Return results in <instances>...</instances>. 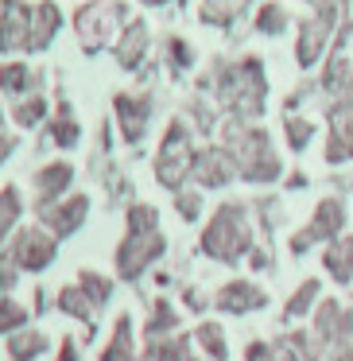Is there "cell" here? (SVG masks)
I'll list each match as a JSON object with an SVG mask.
<instances>
[{
    "label": "cell",
    "mask_w": 353,
    "mask_h": 361,
    "mask_svg": "<svg viewBox=\"0 0 353 361\" xmlns=\"http://www.w3.org/2000/svg\"><path fill=\"white\" fill-rule=\"evenodd\" d=\"M194 144H190V133L187 125H179L175 121L171 128H167L163 144H159V156H156V179L163 183L167 190H175L179 195L182 190V179H190V171H194Z\"/></svg>",
    "instance_id": "obj_5"
},
{
    "label": "cell",
    "mask_w": 353,
    "mask_h": 361,
    "mask_svg": "<svg viewBox=\"0 0 353 361\" xmlns=\"http://www.w3.org/2000/svg\"><path fill=\"white\" fill-rule=\"evenodd\" d=\"M345 226H349V206H345V198L342 195L318 198V206L311 210L306 226H299L295 233L287 237V252H291V257H306L314 245L326 249L330 241H337V237L345 233Z\"/></svg>",
    "instance_id": "obj_4"
},
{
    "label": "cell",
    "mask_w": 353,
    "mask_h": 361,
    "mask_svg": "<svg viewBox=\"0 0 353 361\" xmlns=\"http://www.w3.org/2000/svg\"><path fill=\"white\" fill-rule=\"evenodd\" d=\"M117 113H120V128H125L128 140H140L151 105L144 102V97H117Z\"/></svg>",
    "instance_id": "obj_16"
},
{
    "label": "cell",
    "mask_w": 353,
    "mask_h": 361,
    "mask_svg": "<svg viewBox=\"0 0 353 361\" xmlns=\"http://www.w3.org/2000/svg\"><path fill=\"white\" fill-rule=\"evenodd\" d=\"M244 361H303V353L291 345V338H252L244 345Z\"/></svg>",
    "instance_id": "obj_13"
},
{
    "label": "cell",
    "mask_w": 353,
    "mask_h": 361,
    "mask_svg": "<svg viewBox=\"0 0 353 361\" xmlns=\"http://www.w3.org/2000/svg\"><path fill=\"white\" fill-rule=\"evenodd\" d=\"M280 24H283V12L280 8H268L264 16H260V27H264V32H280Z\"/></svg>",
    "instance_id": "obj_28"
},
{
    "label": "cell",
    "mask_w": 353,
    "mask_h": 361,
    "mask_svg": "<svg viewBox=\"0 0 353 361\" xmlns=\"http://www.w3.org/2000/svg\"><path fill=\"white\" fill-rule=\"evenodd\" d=\"M0 82H4V90H12V94H20V90L27 86V71H24V66H8V71L0 74Z\"/></svg>",
    "instance_id": "obj_25"
},
{
    "label": "cell",
    "mask_w": 353,
    "mask_h": 361,
    "mask_svg": "<svg viewBox=\"0 0 353 361\" xmlns=\"http://www.w3.org/2000/svg\"><path fill=\"white\" fill-rule=\"evenodd\" d=\"M55 257H58V237H51L43 226L20 229L8 245V264H16L20 272H43Z\"/></svg>",
    "instance_id": "obj_6"
},
{
    "label": "cell",
    "mask_w": 353,
    "mask_h": 361,
    "mask_svg": "<svg viewBox=\"0 0 353 361\" xmlns=\"http://www.w3.org/2000/svg\"><path fill=\"white\" fill-rule=\"evenodd\" d=\"M287 187H306V175H299V171H295V175L287 179Z\"/></svg>",
    "instance_id": "obj_31"
},
{
    "label": "cell",
    "mask_w": 353,
    "mask_h": 361,
    "mask_svg": "<svg viewBox=\"0 0 353 361\" xmlns=\"http://www.w3.org/2000/svg\"><path fill=\"white\" fill-rule=\"evenodd\" d=\"M20 214H24V202H20V190L16 187H4L0 190V252H4V241L12 237Z\"/></svg>",
    "instance_id": "obj_19"
},
{
    "label": "cell",
    "mask_w": 353,
    "mask_h": 361,
    "mask_svg": "<svg viewBox=\"0 0 353 361\" xmlns=\"http://www.w3.org/2000/svg\"><path fill=\"white\" fill-rule=\"evenodd\" d=\"M318 303H322V280H318V276H306L303 283H295V291H291L287 303H283V322L295 326V322L311 319Z\"/></svg>",
    "instance_id": "obj_11"
},
{
    "label": "cell",
    "mask_w": 353,
    "mask_h": 361,
    "mask_svg": "<svg viewBox=\"0 0 353 361\" xmlns=\"http://www.w3.org/2000/svg\"><path fill=\"white\" fill-rule=\"evenodd\" d=\"M221 148L233 156L237 164V179L252 183V187H268L283 175V164L272 148V136L256 125H244V121H233L225 133V144Z\"/></svg>",
    "instance_id": "obj_3"
},
{
    "label": "cell",
    "mask_w": 353,
    "mask_h": 361,
    "mask_svg": "<svg viewBox=\"0 0 353 361\" xmlns=\"http://www.w3.org/2000/svg\"><path fill=\"white\" fill-rule=\"evenodd\" d=\"M287 148L291 152H306L311 148V140H314V125L306 117H287Z\"/></svg>",
    "instance_id": "obj_22"
},
{
    "label": "cell",
    "mask_w": 353,
    "mask_h": 361,
    "mask_svg": "<svg viewBox=\"0 0 353 361\" xmlns=\"http://www.w3.org/2000/svg\"><path fill=\"white\" fill-rule=\"evenodd\" d=\"M70 179H74L70 164H47L43 171H35V198H39V206H51L58 198H66Z\"/></svg>",
    "instance_id": "obj_12"
},
{
    "label": "cell",
    "mask_w": 353,
    "mask_h": 361,
    "mask_svg": "<svg viewBox=\"0 0 353 361\" xmlns=\"http://www.w3.org/2000/svg\"><path fill=\"white\" fill-rule=\"evenodd\" d=\"M322 361H353V342L342 345V350H334V353H326Z\"/></svg>",
    "instance_id": "obj_29"
},
{
    "label": "cell",
    "mask_w": 353,
    "mask_h": 361,
    "mask_svg": "<svg viewBox=\"0 0 353 361\" xmlns=\"http://www.w3.org/2000/svg\"><path fill=\"white\" fill-rule=\"evenodd\" d=\"M136 357H140V353H136V342H132V319L120 314L113 334H109V342H105V350H101V361H136Z\"/></svg>",
    "instance_id": "obj_14"
},
{
    "label": "cell",
    "mask_w": 353,
    "mask_h": 361,
    "mask_svg": "<svg viewBox=\"0 0 353 361\" xmlns=\"http://www.w3.org/2000/svg\"><path fill=\"white\" fill-rule=\"evenodd\" d=\"M39 117H43V102H39V97H32L27 105H20V109H16V121H20V125H35Z\"/></svg>",
    "instance_id": "obj_26"
},
{
    "label": "cell",
    "mask_w": 353,
    "mask_h": 361,
    "mask_svg": "<svg viewBox=\"0 0 353 361\" xmlns=\"http://www.w3.org/2000/svg\"><path fill=\"white\" fill-rule=\"evenodd\" d=\"M175 210H179L182 221H198V218H202V195L182 187L179 195H175Z\"/></svg>",
    "instance_id": "obj_24"
},
{
    "label": "cell",
    "mask_w": 353,
    "mask_h": 361,
    "mask_svg": "<svg viewBox=\"0 0 353 361\" xmlns=\"http://www.w3.org/2000/svg\"><path fill=\"white\" fill-rule=\"evenodd\" d=\"M202 252L225 268H237L256 249V221L244 202H221L202 226Z\"/></svg>",
    "instance_id": "obj_1"
},
{
    "label": "cell",
    "mask_w": 353,
    "mask_h": 361,
    "mask_svg": "<svg viewBox=\"0 0 353 361\" xmlns=\"http://www.w3.org/2000/svg\"><path fill=\"white\" fill-rule=\"evenodd\" d=\"M171 334H179V311L171 307V299H156L151 319H148V342L151 338H171Z\"/></svg>",
    "instance_id": "obj_17"
},
{
    "label": "cell",
    "mask_w": 353,
    "mask_h": 361,
    "mask_svg": "<svg viewBox=\"0 0 353 361\" xmlns=\"http://www.w3.org/2000/svg\"><path fill=\"white\" fill-rule=\"evenodd\" d=\"M322 272L337 283V288H349L353 283V233H342L337 241H330L322 249Z\"/></svg>",
    "instance_id": "obj_10"
},
{
    "label": "cell",
    "mask_w": 353,
    "mask_h": 361,
    "mask_svg": "<svg viewBox=\"0 0 353 361\" xmlns=\"http://www.w3.org/2000/svg\"><path fill=\"white\" fill-rule=\"evenodd\" d=\"M55 303H58V311H63V314H70V319H82V322H89V319H94V311H97V307L89 303V295L78 288V283H66V288L58 291Z\"/></svg>",
    "instance_id": "obj_18"
},
{
    "label": "cell",
    "mask_w": 353,
    "mask_h": 361,
    "mask_svg": "<svg viewBox=\"0 0 353 361\" xmlns=\"http://www.w3.org/2000/svg\"><path fill=\"white\" fill-rule=\"evenodd\" d=\"M194 345L202 350V357H210V361H229L225 330H221V322H213V319L198 322V330H194Z\"/></svg>",
    "instance_id": "obj_15"
},
{
    "label": "cell",
    "mask_w": 353,
    "mask_h": 361,
    "mask_svg": "<svg viewBox=\"0 0 353 361\" xmlns=\"http://www.w3.org/2000/svg\"><path fill=\"white\" fill-rule=\"evenodd\" d=\"M58 361H78V353H74V342L63 345V353H58Z\"/></svg>",
    "instance_id": "obj_30"
},
{
    "label": "cell",
    "mask_w": 353,
    "mask_h": 361,
    "mask_svg": "<svg viewBox=\"0 0 353 361\" xmlns=\"http://www.w3.org/2000/svg\"><path fill=\"white\" fill-rule=\"evenodd\" d=\"M78 288L89 295V303H94V307H105V303H109V295H113V280H105V276H97V272H82L78 276Z\"/></svg>",
    "instance_id": "obj_21"
},
{
    "label": "cell",
    "mask_w": 353,
    "mask_h": 361,
    "mask_svg": "<svg viewBox=\"0 0 353 361\" xmlns=\"http://www.w3.org/2000/svg\"><path fill=\"white\" fill-rule=\"evenodd\" d=\"M272 303L268 291L260 288L256 280H229L213 291V311L218 314H233V319H244V314H256Z\"/></svg>",
    "instance_id": "obj_7"
},
{
    "label": "cell",
    "mask_w": 353,
    "mask_h": 361,
    "mask_svg": "<svg viewBox=\"0 0 353 361\" xmlns=\"http://www.w3.org/2000/svg\"><path fill=\"white\" fill-rule=\"evenodd\" d=\"M43 350H47V338H43L39 330H24V334H16V338L8 342L12 361H35Z\"/></svg>",
    "instance_id": "obj_20"
},
{
    "label": "cell",
    "mask_w": 353,
    "mask_h": 361,
    "mask_svg": "<svg viewBox=\"0 0 353 361\" xmlns=\"http://www.w3.org/2000/svg\"><path fill=\"white\" fill-rule=\"evenodd\" d=\"M89 214V198L86 195H66L58 198V202L51 206H39V221L43 229H47L51 237H70L82 229V221H86Z\"/></svg>",
    "instance_id": "obj_8"
},
{
    "label": "cell",
    "mask_w": 353,
    "mask_h": 361,
    "mask_svg": "<svg viewBox=\"0 0 353 361\" xmlns=\"http://www.w3.org/2000/svg\"><path fill=\"white\" fill-rule=\"evenodd\" d=\"M125 221H128V229H125V241L117 245V276L120 280H140L163 257L167 237L159 233V210L148 202L128 206Z\"/></svg>",
    "instance_id": "obj_2"
},
{
    "label": "cell",
    "mask_w": 353,
    "mask_h": 361,
    "mask_svg": "<svg viewBox=\"0 0 353 361\" xmlns=\"http://www.w3.org/2000/svg\"><path fill=\"white\" fill-rule=\"evenodd\" d=\"M194 183L198 187H210V190H221L229 183H237V164L225 148H206L194 156Z\"/></svg>",
    "instance_id": "obj_9"
},
{
    "label": "cell",
    "mask_w": 353,
    "mask_h": 361,
    "mask_svg": "<svg viewBox=\"0 0 353 361\" xmlns=\"http://www.w3.org/2000/svg\"><path fill=\"white\" fill-rule=\"evenodd\" d=\"M249 268H252V272H268V268H275L272 252H268V249H260V245H256V249L249 252Z\"/></svg>",
    "instance_id": "obj_27"
},
{
    "label": "cell",
    "mask_w": 353,
    "mask_h": 361,
    "mask_svg": "<svg viewBox=\"0 0 353 361\" xmlns=\"http://www.w3.org/2000/svg\"><path fill=\"white\" fill-rule=\"evenodd\" d=\"M24 322H27V311L16 299H0V334H16V330H24Z\"/></svg>",
    "instance_id": "obj_23"
}]
</instances>
